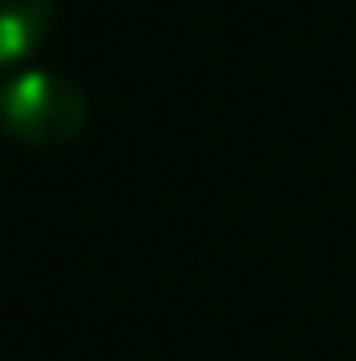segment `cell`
I'll list each match as a JSON object with an SVG mask.
<instances>
[{"mask_svg": "<svg viewBox=\"0 0 356 361\" xmlns=\"http://www.w3.org/2000/svg\"><path fill=\"white\" fill-rule=\"evenodd\" d=\"M0 118L5 132L20 142V147H63L73 142L83 127H88V98L73 78L49 73V68H20L10 73L5 83V98H0Z\"/></svg>", "mask_w": 356, "mask_h": 361, "instance_id": "1", "label": "cell"}, {"mask_svg": "<svg viewBox=\"0 0 356 361\" xmlns=\"http://www.w3.org/2000/svg\"><path fill=\"white\" fill-rule=\"evenodd\" d=\"M54 20V0H0V59L15 63L39 49V39L49 35Z\"/></svg>", "mask_w": 356, "mask_h": 361, "instance_id": "2", "label": "cell"}]
</instances>
